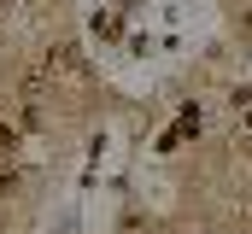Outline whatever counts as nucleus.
<instances>
[{
	"instance_id": "obj_1",
	"label": "nucleus",
	"mask_w": 252,
	"mask_h": 234,
	"mask_svg": "<svg viewBox=\"0 0 252 234\" xmlns=\"http://www.w3.org/2000/svg\"><path fill=\"white\" fill-rule=\"evenodd\" d=\"M0 146H12V129H6V123H0Z\"/></svg>"
}]
</instances>
